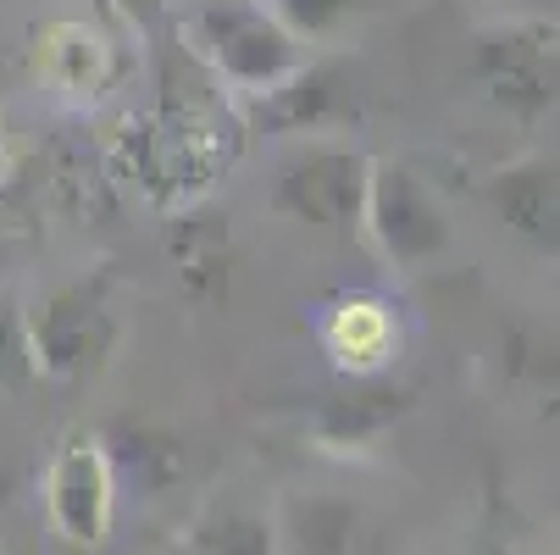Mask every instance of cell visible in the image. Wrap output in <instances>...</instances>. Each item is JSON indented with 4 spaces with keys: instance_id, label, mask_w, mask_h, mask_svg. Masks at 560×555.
Returning a JSON list of instances; mask_svg holds the SVG:
<instances>
[{
    "instance_id": "cell-10",
    "label": "cell",
    "mask_w": 560,
    "mask_h": 555,
    "mask_svg": "<svg viewBox=\"0 0 560 555\" xmlns=\"http://www.w3.org/2000/svg\"><path fill=\"white\" fill-rule=\"evenodd\" d=\"M350 12H355V0H272V18L294 39H323V34L345 28Z\"/></svg>"
},
{
    "instance_id": "cell-2",
    "label": "cell",
    "mask_w": 560,
    "mask_h": 555,
    "mask_svg": "<svg viewBox=\"0 0 560 555\" xmlns=\"http://www.w3.org/2000/svg\"><path fill=\"white\" fill-rule=\"evenodd\" d=\"M361 222L372 233V245L383 251V262H394L399 273H422L450 245V217L433 200V189L411 167H394V162L366 167Z\"/></svg>"
},
{
    "instance_id": "cell-7",
    "label": "cell",
    "mask_w": 560,
    "mask_h": 555,
    "mask_svg": "<svg viewBox=\"0 0 560 555\" xmlns=\"http://www.w3.org/2000/svg\"><path fill=\"white\" fill-rule=\"evenodd\" d=\"M173 262H178L189 294H222V278H228V228H222V211L178 222Z\"/></svg>"
},
{
    "instance_id": "cell-8",
    "label": "cell",
    "mask_w": 560,
    "mask_h": 555,
    "mask_svg": "<svg viewBox=\"0 0 560 555\" xmlns=\"http://www.w3.org/2000/svg\"><path fill=\"white\" fill-rule=\"evenodd\" d=\"M328 345L350 367H377L388 356V316H383V305L377 300H345V305H334Z\"/></svg>"
},
{
    "instance_id": "cell-4",
    "label": "cell",
    "mask_w": 560,
    "mask_h": 555,
    "mask_svg": "<svg viewBox=\"0 0 560 555\" xmlns=\"http://www.w3.org/2000/svg\"><path fill=\"white\" fill-rule=\"evenodd\" d=\"M366 155L339 150V144H311L294 162H283L278 173V211L311 228H355L361 222V200H366Z\"/></svg>"
},
{
    "instance_id": "cell-9",
    "label": "cell",
    "mask_w": 560,
    "mask_h": 555,
    "mask_svg": "<svg viewBox=\"0 0 560 555\" xmlns=\"http://www.w3.org/2000/svg\"><path fill=\"white\" fill-rule=\"evenodd\" d=\"M483 78H489V95L511 112H533L544 106V72L533 61V50H522V39H500L483 56Z\"/></svg>"
},
{
    "instance_id": "cell-3",
    "label": "cell",
    "mask_w": 560,
    "mask_h": 555,
    "mask_svg": "<svg viewBox=\"0 0 560 555\" xmlns=\"http://www.w3.org/2000/svg\"><path fill=\"white\" fill-rule=\"evenodd\" d=\"M112 345H117V316L101 284H67L23 316V350L34 356L39 372H56V378L95 372Z\"/></svg>"
},
{
    "instance_id": "cell-1",
    "label": "cell",
    "mask_w": 560,
    "mask_h": 555,
    "mask_svg": "<svg viewBox=\"0 0 560 555\" xmlns=\"http://www.w3.org/2000/svg\"><path fill=\"white\" fill-rule=\"evenodd\" d=\"M195 45L211 56L222 78H233L238 90H256V95L283 90L305 67L300 39L272 12L250 7V0H211L195 18Z\"/></svg>"
},
{
    "instance_id": "cell-5",
    "label": "cell",
    "mask_w": 560,
    "mask_h": 555,
    "mask_svg": "<svg viewBox=\"0 0 560 555\" xmlns=\"http://www.w3.org/2000/svg\"><path fill=\"white\" fill-rule=\"evenodd\" d=\"M56 517L72 539H101L106 528V461L90 439H72L56 461Z\"/></svg>"
},
{
    "instance_id": "cell-6",
    "label": "cell",
    "mask_w": 560,
    "mask_h": 555,
    "mask_svg": "<svg viewBox=\"0 0 560 555\" xmlns=\"http://www.w3.org/2000/svg\"><path fill=\"white\" fill-rule=\"evenodd\" d=\"M39 72L67 95H95L112 78V50L84 23H56L39 34Z\"/></svg>"
},
{
    "instance_id": "cell-11",
    "label": "cell",
    "mask_w": 560,
    "mask_h": 555,
    "mask_svg": "<svg viewBox=\"0 0 560 555\" xmlns=\"http://www.w3.org/2000/svg\"><path fill=\"white\" fill-rule=\"evenodd\" d=\"M18 350H23V316L0 300V361H12Z\"/></svg>"
}]
</instances>
